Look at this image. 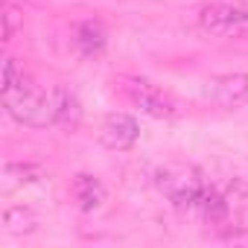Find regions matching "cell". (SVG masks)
Masks as SVG:
<instances>
[{"mask_svg":"<svg viewBox=\"0 0 248 248\" xmlns=\"http://www.w3.org/2000/svg\"><path fill=\"white\" fill-rule=\"evenodd\" d=\"M3 105L12 120L21 126L32 129H47L56 126V88H41L35 85L15 59L6 62L3 73Z\"/></svg>","mask_w":248,"mask_h":248,"instance_id":"cell-1","label":"cell"},{"mask_svg":"<svg viewBox=\"0 0 248 248\" xmlns=\"http://www.w3.org/2000/svg\"><path fill=\"white\" fill-rule=\"evenodd\" d=\"M199 24L216 38H248V6L242 0H210L199 9Z\"/></svg>","mask_w":248,"mask_h":248,"instance_id":"cell-3","label":"cell"},{"mask_svg":"<svg viewBox=\"0 0 248 248\" xmlns=\"http://www.w3.org/2000/svg\"><path fill=\"white\" fill-rule=\"evenodd\" d=\"M155 187L172 202L175 210L181 213H190L196 210V202L202 196V190L207 187L204 175L193 167V164H164L155 170Z\"/></svg>","mask_w":248,"mask_h":248,"instance_id":"cell-2","label":"cell"},{"mask_svg":"<svg viewBox=\"0 0 248 248\" xmlns=\"http://www.w3.org/2000/svg\"><path fill=\"white\" fill-rule=\"evenodd\" d=\"M204 99L219 108H242L248 102V73H219L202 88Z\"/></svg>","mask_w":248,"mask_h":248,"instance_id":"cell-6","label":"cell"},{"mask_svg":"<svg viewBox=\"0 0 248 248\" xmlns=\"http://www.w3.org/2000/svg\"><path fill=\"white\" fill-rule=\"evenodd\" d=\"M123 93H126V99L135 108H140L143 114H149L155 120H172L178 114L172 96L164 93L158 85H152L146 79H126V82H123Z\"/></svg>","mask_w":248,"mask_h":248,"instance_id":"cell-4","label":"cell"},{"mask_svg":"<svg viewBox=\"0 0 248 248\" xmlns=\"http://www.w3.org/2000/svg\"><path fill=\"white\" fill-rule=\"evenodd\" d=\"M225 202H228V231L248 233V181L233 178L225 187Z\"/></svg>","mask_w":248,"mask_h":248,"instance_id":"cell-7","label":"cell"},{"mask_svg":"<svg viewBox=\"0 0 248 248\" xmlns=\"http://www.w3.org/2000/svg\"><path fill=\"white\" fill-rule=\"evenodd\" d=\"M70 193H73V202L79 204V210H85V213L99 210L102 202H105V187H102V181H99L96 175H91V172H79V175L73 178V184H70Z\"/></svg>","mask_w":248,"mask_h":248,"instance_id":"cell-8","label":"cell"},{"mask_svg":"<svg viewBox=\"0 0 248 248\" xmlns=\"http://www.w3.org/2000/svg\"><path fill=\"white\" fill-rule=\"evenodd\" d=\"M38 225H41L38 213L27 204H15L3 213V231L12 233V236H27L32 231H38Z\"/></svg>","mask_w":248,"mask_h":248,"instance_id":"cell-10","label":"cell"},{"mask_svg":"<svg viewBox=\"0 0 248 248\" xmlns=\"http://www.w3.org/2000/svg\"><path fill=\"white\" fill-rule=\"evenodd\" d=\"M108 44V32L99 21H82L76 27V47L82 56H99Z\"/></svg>","mask_w":248,"mask_h":248,"instance_id":"cell-9","label":"cell"},{"mask_svg":"<svg viewBox=\"0 0 248 248\" xmlns=\"http://www.w3.org/2000/svg\"><path fill=\"white\" fill-rule=\"evenodd\" d=\"M38 178H41V170H38V167H32V164H6V167H3L6 190L21 187V184H35Z\"/></svg>","mask_w":248,"mask_h":248,"instance_id":"cell-12","label":"cell"},{"mask_svg":"<svg viewBox=\"0 0 248 248\" xmlns=\"http://www.w3.org/2000/svg\"><path fill=\"white\" fill-rule=\"evenodd\" d=\"M32 3H41V0H32Z\"/></svg>","mask_w":248,"mask_h":248,"instance_id":"cell-14","label":"cell"},{"mask_svg":"<svg viewBox=\"0 0 248 248\" xmlns=\"http://www.w3.org/2000/svg\"><path fill=\"white\" fill-rule=\"evenodd\" d=\"M3 21H6V32H3V38H6V41H12V38H15V32H18V9H15V6H6Z\"/></svg>","mask_w":248,"mask_h":248,"instance_id":"cell-13","label":"cell"},{"mask_svg":"<svg viewBox=\"0 0 248 248\" xmlns=\"http://www.w3.org/2000/svg\"><path fill=\"white\" fill-rule=\"evenodd\" d=\"M140 138V126L132 114H123V111H111L99 120V129H96V140L111 149V152H129Z\"/></svg>","mask_w":248,"mask_h":248,"instance_id":"cell-5","label":"cell"},{"mask_svg":"<svg viewBox=\"0 0 248 248\" xmlns=\"http://www.w3.org/2000/svg\"><path fill=\"white\" fill-rule=\"evenodd\" d=\"M79 123H82V105H79V99L67 88L56 85V126H62V129H79Z\"/></svg>","mask_w":248,"mask_h":248,"instance_id":"cell-11","label":"cell"}]
</instances>
